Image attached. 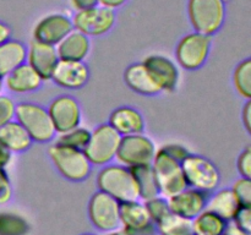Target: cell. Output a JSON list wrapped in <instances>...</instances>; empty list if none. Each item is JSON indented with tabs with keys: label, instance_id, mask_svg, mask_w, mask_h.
<instances>
[{
	"label": "cell",
	"instance_id": "8992f818",
	"mask_svg": "<svg viewBox=\"0 0 251 235\" xmlns=\"http://www.w3.org/2000/svg\"><path fill=\"white\" fill-rule=\"evenodd\" d=\"M188 188L211 193L221 184V171L213 161L198 153H189L181 162Z\"/></svg>",
	"mask_w": 251,
	"mask_h": 235
},
{
	"label": "cell",
	"instance_id": "bcb514c9",
	"mask_svg": "<svg viewBox=\"0 0 251 235\" xmlns=\"http://www.w3.org/2000/svg\"><path fill=\"white\" fill-rule=\"evenodd\" d=\"M2 90H4V78L0 77V94L2 93Z\"/></svg>",
	"mask_w": 251,
	"mask_h": 235
},
{
	"label": "cell",
	"instance_id": "3957f363",
	"mask_svg": "<svg viewBox=\"0 0 251 235\" xmlns=\"http://www.w3.org/2000/svg\"><path fill=\"white\" fill-rule=\"evenodd\" d=\"M186 12L193 31L213 37L225 26L227 17V1L188 0Z\"/></svg>",
	"mask_w": 251,
	"mask_h": 235
},
{
	"label": "cell",
	"instance_id": "c3c4849f",
	"mask_svg": "<svg viewBox=\"0 0 251 235\" xmlns=\"http://www.w3.org/2000/svg\"><path fill=\"white\" fill-rule=\"evenodd\" d=\"M226 1H227V0H226Z\"/></svg>",
	"mask_w": 251,
	"mask_h": 235
},
{
	"label": "cell",
	"instance_id": "5b68a950",
	"mask_svg": "<svg viewBox=\"0 0 251 235\" xmlns=\"http://www.w3.org/2000/svg\"><path fill=\"white\" fill-rule=\"evenodd\" d=\"M212 37L200 32L184 34L176 46V63L185 71H198L207 63L212 50Z\"/></svg>",
	"mask_w": 251,
	"mask_h": 235
},
{
	"label": "cell",
	"instance_id": "ee69618b",
	"mask_svg": "<svg viewBox=\"0 0 251 235\" xmlns=\"http://www.w3.org/2000/svg\"><path fill=\"white\" fill-rule=\"evenodd\" d=\"M225 235H251V234L250 233L245 232V230L240 229V228H238L234 223L230 222L228 223V227H227V230H226Z\"/></svg>",
	"mask_w": 251,
	"mask_h": 235
},
{
	"label": "cell",
	"instance_id": "d6a6232c",
	"mask_svg": "<svg viewBox=\"0 0 251 235\" xmlns=\"http://www.w3.org/2000/svg\"><path fill=\"white\" fill-rule=\"evenodd\" d=\"M232 190L234 191L240 206L251 207V180L250 179L239 176L232 184Z\"/></svg>",
	"mask_w": 251,
	"mask_h": 235
},
{
	"label": "cell",
	"instance_id": "7dc6e473",
	"mask_svg": "<svg viewBox=\"0 0 251 235\" xmlns=\"http://www.w3.org/2000/svg\"><path fill=\"white\" fill-rule=\"evenodd\" d=\"M80 235H96V234H93V233H83V234H80Z\"/></svg>",
	"mask_w": 251,
	"mask_h": 235
},
{
	"label": "cell",
	"instance_id": "e0dca14e",
	"mask_svg": "<svg viewBox=\"0 0 251 235\" xmlns=\"http://www.w3.org/2000/svg\"><path fill=\"white\" fill-rule=\"evenodd\" d=\"M208 195L210 193L202 192L196 188H186L168 198L169 207L174 214L193 220L196 215L206 210Z\"/></svg>",
	"mask_w": 251,
	"mask_h": 235
},
{
	"label": "cell",
	"instance_id": "6da1fadb",
	"mask_svg": "<svg viewBox=\"0 0 251 235\" xmlns=\"http://www.w3.org/2000/svg\"><path fill=\"white\" fill-rule=\"evenodd\" d=\"M96 184L98 190L112 196L120 203L140 200L131 169L118 162L102 166L96 176Z\"/></svg>",
	"mask_w": 251,
	"mask_h": 235
},
{
	"label": "cell",
	"instance_id": "8d00e7d4",
	"mask_svg": "<svg viewBox=\"0 0 251 235\" xmlns=\"http://www.w3.org/2000/svg\"><path fill=\"white\" fill-rule=\"evenodd\" d=\"M233 223L237 225L240 229L245 230V232L251 234V207H245L242 206L238 211L237 215L233 219Z\"/></svg>",
	"mask_w": 251,
	"mask_h": 235
},
{
	"label": "cell",
	"instance_id": "d590c367",
	"mask_svg": "<svg viewBox=\"0 0 251 235\" xmlns=\"http://www.w3.org/2000/svg\"><path fill=\"white\" fill-rule=\"evenodd\" d=\"M237 170L240 176L251 180V146L243 148L238 156Z\"/></svg>",
	"mask_w": 251,
	"mask_h": 235
},
{
	"label": "cell",
	"instance_id": "f1b7e54d",
	"mask_svg": "<svg viewBox=\"0 0 251 235\" xmlns=\"http://www.w3.org/2000/svg\"><path fill=\"white\" fill-rule=\"evenodd\" d=\"M157 235H194L190 219L171 213L156 225Z\"/></svg>",
	"mask_w": 251,
	"mask_h": 235
},
{
	"label": "cell",
	"instance_id": "30bf717a",
	"mask_svg": "<svg viewBox=\"0 0 251 235\" xmlns=\"http://www.w3.org/2000/svg\"><path fill=\"white\" fill-rule=\"evenodd\" d=\"M71 20L74 28L90 38H96L105 36L114 28L117 24V11L98 4L91 9L75 11Z\"/></svg>",
	"mask_w": 251,
	"mask_h": 235
},
{
	"label": "cell",
	"instance_id": "ffe728a7",
	"mask_svg": "<svg viewBox=\"0 0 251 235\" xmlns=\"http://www.w3.org/2000/svg\"><path fill=\"white\" fill-rule=\"evenodd\" d=\"M107 122L120 136L141 134L146 129L144 114L131 105H120L115 108L109 114Z\"/></svg>",
	"mask_w": 251,
	"mask_h": 235
},
{
	"label": "cell",
	"instance_id": "484cf974",
	"mask_svg": "<svg viewBox=\"0 0 251 235\" xmlns=\"http://www.w3.org/2000/svg\"><path fill=\"white\" fill-rule=\"evenodd\" d=\"M194 235H225L228 222L211 211L205 210L193 220Z\"/></svg>",
	"mask_w": 251,
	"mask_h": 235
},
{
	"label": "cell",
	"instance_id": "4fadbf2b",
	"mask_svg": "<svg viewBox=\"0 0 251 235\" xmlns=\"http://www.w3.org/2000/svg\"><path fill=\"white\" fill-rule=\"evenodd\" d=\"M120 228L127 235H157L156 224L140 200L120 203Z\"/></svg>",
	"mask_w": 251,
	"mask_h": 235
},
{
	"label": "cell",
	"instance_id": "f546056e",
	"mask_svg": "<svg viewBox=\"0 0 251 235\" xmlns=\"http://www.w3.org/2000/svg\"><path fill=\"white\" fill-rule=\"evenodd\" d=\"M29 223L22 215L12 212H0V235H27Z\"/></svg>",
	"mask_w": 251,
	"mask_h": 235
},
{
	"label": "cell",
	"instance_id": "60d3db41",
	"mask_svg": "<svg viewBox=\"0 0 251 235\" xmlns=\"http://www.w3.org/2000/svg\"><path fill=\"white\" fill-rule=\"evenodd\" d=\"M127 1H129V0H98V4L117 11L118 9L124 6Z\"/></svg>",
	"mask_w": 251,
	"mask_h": 235
},
{
	"label": "cell",
	"instance_id": "9a60e30c",
	"mask_svg": "<svg viewBox=\"0 0 251 235\" xmlns=\"http://www.w3.org/2000/svg\"><path fill=\"white\" fill-rule=\"evenodd\" d=\"M73 29L71 17L63 12H51L36 22L32 29V39L55 47Z\"/></svg>",
	"mask_w": 251,
	"mask_h": 235
},
{
	"label": "cell",
	"instance_id": "277c9868",
	"mask_svg": "<svg viewBox=\"0 0 251 235\" xmlns=\"http://www.w3.org/2000/svg\"><path fill=\"white\" fill-rule=\"evenodd\" d=\"M15 120L26 129L36 143H50L55 140L56 131L51 122L48 108L39 103H16Z\"/></svg>",
	"mask_w": 251,
	"mask_h": 235
},
{
	"label": "cell",
	"instance_id": "2e32d148",
	"mask_svg": "<svg viewBox=\"0 0 251 235\" xmlns=\"http://www.w3.org/2000/svg\"><path fill=\"white\" fill-rule=\"evenodd\" d=\"M90 76V69L86 61L59 60L50 81L64 90L78 91L87 85Z\"/></svg>",
	"mask_w": 251,
	"mask_h": 235
},
{
	"label": "cell",
	"instance_id": "836d02e7",
	"mask_svg": "<svg viewBox=\"0 0 251 235\" xmlns=\"http://www.w3.org/2000/svg\"><path fill=\"white\" fill-rule=\"evenodd\" d=\"M14 195V188H12L11 179L6 168L0 166V206H5L11 201Z\"/></svg>",
	"mask_w": 251,
	"mask_h": 235
},
{
	"label": "cell",
	"instance_id": "4dcf8cb0",
	"mask_svg": "<svg viewBox=\"0 0 251 235\" xmlns=\"http://www.w3.org/2000/svg\"><path fill=\"white\" fill-rule=\"evenodd\" d=\"M90 137L91 130L80 125V126L75 127L73 130H69V131L64 132V134L56 135L54 142L63 144V146L71 147V148L85 151L86 146H87L88 141H90Z\"/></svg>",
	"mask_w": 251,
	"mask_h": 235
},
{
	"label": "cell",
	"instance_id": "ab89813d",
	"mask_svg": "<svg viewBox=\"0 0 251 235\" xmlns=\"http://www.w3.org/2000/svg\"><path fill=\"white\" fill-rule=\"evenodd\" d=\"M70 4L75 11H81L98 5V0H70Z\"/></svg>",
	"mask_w": 251,
	"mask_h": 235
},
{
	"label": "cell",
	"instance_id": "7402d4cb",
	"mask_svg": "<svg viewBox=\"0 0 251 235\" xmlns=\"http://www.w3.org/2000/svg\"><path fill=\"white\" fill-rule=\"evenodd\" d=\"M60 60L86 61L92 49L91 38L74 28L55 46Z\"/></svg>",
	"mask_w": 251,
	"mask_h": 235
},
{
	"label": "cell",
	"instance_id": "7c38bea8",
	"mask_svg": "<svg viewBox=\"0 0 251 235\" xmlns=\"http://www.w3.org/2000/svg\"><path fill=\"white\" fill-rule=\"evenodd\" d=\"M47 108L56 135L75 129L82 122V107L74 95H56L50 100Z\"/></svg>",
	"mask_w": 251,
	"mask_h": 235
},
{
	"label": "cell",
	"instance_id": "4316f807",
	"mask_svg": "<svg viewBox=\"0 0 251 235\" xmlns=\"http://www.w3.org/2000/svg\"><path fill=\"white\" fill-rule=\"evenodd\" d=\"M130 169H131L135 181H136L140 200L146 201L159 195L158 184H157L156 175H154L151 164L134 166Z\"/></svg>",
	"mask_w": 251,
	"mask_h": 235
},
{
	"label": "cell",
	"instance_id": "7bdbcfd3",
	"mask_svg": "<svg viewBox=\"0 0 251 235\" xmlns=\"http://www.w3.org/2000/svg\"><path fill=\"white\" fill-rule=\"evenodd\" d=\"M11 27L7 24H5L4 21H0V44L11 38Z\"/></svg>",
	"mask_w": 251,
	"mask_h": 235
},
{
	"label": "cell",
	"instance_id": "e575fe53",
	"mask_svg": "<svg viewBox=\"0 0 251 235\" xmlns=\"http://www.w3.org/2000/svg\"><path fill=\"white\" fill-rule=\"evenodd\" d=\"M16 103L9 95L0 94V127L15 119Z\"/></svg>",
	"mask_w": 251,
	"mask_h": 235
},
{
	"label": "cell",
	"instance_id": "b9f144b4",
	"mask_svg": "<svg viewBox=\"0 0 251 235\" xmlns=\"http://www.w3.org/2000/svg\"><path fill=\"white\" fill-rule=\"evenodd\" d=\"M12 161V153L0 144V166L6 168Z\"/></svg>",
	"mask_w": 251,
	"mask_h": 235
},
{
	"label": "cell",
	"instance_id": "d4e9b609",
	"mask_svg": "<svg viewBox=\"0 0 251 235\" xmlns=\"http://www.w3.org/2000/svg\"><path fill=\"white\" fill-rule=\"evenodd\" d=\"M27 46L17 39H7L0 44V77L4 78L12 70L26 63Z\"/></svg>",
	"mask_w": 251,
	"mask_h": 235
},
{
	"label": "cell",
	"instance_id": "74e56055",
	"mask_svg": "<svg viewBox=\"0 0 251 235\" xmlns=\"http://www.w3.org/2000/svg\"><path fill=\"white\" fill-rule=\"evenodd\" d=\"M164 151L168 154H171L172 157H174L176 159H178L179 162H183L184 159L188 157V154L190 153L188 148H186L184 144L176 143V142H172V143H166L163 146H161Z\"/></svg>",
	"mask_w": 251,
	"mask_h": 235
},
{
	"label": "cell",
	"instance_id": "d6986e66",
	"mask_svg": "<svg viewBox=\"0 0 251 235\" xmlns=\"http://www.w3.org/2000/svg\"><path fill=\"white\" fill-rule=\"evenodd\" d=\"M44 80L29 65L24 63L4 77V88L15 94H28L41 90Z\"/></svg>",
	"mask_w": 251,
	"mask_h": 235
},
{
	"label": "cell",
	"instance_id": "8fae6325",
	"mask_svg": "<svg viewBox=\"0 0 251 235\" xmlns=\"http://www.w3.org/2000/svg\"><path fill=\"white\" fill-rule=\"evenodd\" d=\"M87 215L91 224L100 233L120 228V202L112 196L96 191L87 203Z\"/></svg>",
	"mask_w": 251,
	"mask_h": 235
},
{
	"label": "cell",
	"instance_id": "cb8c5ba5",
	"mask_svg": "<svg viewBox=\"0 0 251 235\" xmlns=\"http://www.w3.org/2000/svg\"><path fill=\"white\" fill-rule=\"evenodd\" d=\"M33 143L28 132L17 120H11L0 127V144L12 154L28 151Z\"/></svg>",
	"mask_w": 251,
	"mask_h": 235
},
{
	"label": "cell",
	"instance_id": "f6af8a7d",
	"mask_svg": "<svg viewBox=\"0 0 251 235\" xmlns=\"http://www.w3.org/2000/svg\"><path fill=\"white\" fill-rule=\"evenodd\" d=\"M102 235H127V234L122 229V228H118V229H113V230H109V232L102 233Z\"/></svg>",
	"mask_w": 251,
	"mask_h": 235
},
{
	"label": "cell",
	"instance_id": "9c48e42d",
	"mask_svg": "<svg viewBox=\"0 0 251 235\" xmlns=\"http://www.w3.org/2000/svg\"><path fill=\"white\" fill-rule=\"evenodd\" d=\"M156 151L154 142L145 132L122 136L115 162L127 168L146 165L152 163Z\"/></svg>",
	"mask_w": 251,
	"mask_h": 235
},
{
	"label": "cell",
	"instance_id": "52a82bcc",
	"mask_svg": "<svg viewBox=\"0 0 251 235\" xmlns=\"http://www.w3.org/2000/svg\"><path fill=\"white\" fill-rule=\"evenodd\" d=\"M158 184L159 195L169 198L188 188L184 176L181 162L158 147L151 163Z\"/></svg>",
	"mask_w": 251,
	"mask_h": 235
},
{
	"label": "cell",
	"instance_id": "603a6c76",
	"mask_svg": "<svg viewBox=\"0 0 251 235\" xmlns=\"http://www.w3.org/2000/svg\"><path fill=\"white\" fill-rule=\"evenodd\" d=\"M242 207L232 188H217L208 195L206 210L216 213L226 222L230 223Z\"/></svg>",
	"mask_w": 251,
	"mask_h": 235
},
{
	"label": "cell",
	"instance_id": "f35d334b",
	"mask_svg": "<svg viewBox=\"0 0 251 235\" xmlns=\"http://www.w3.org/2000/svg\"><path fill=\"white\" fill-rule=\"evenodd\" d=\"M242 122L245 131L251 136V99L245 100L242 108Z\"/></svg>",
	"mask_w": 251,
	"mask_h": 235
},
{
	"label": "cell",
	"instance_id": "7a4b0ae2",
	"mask_svg": "<svg viewBox=\"0 0 251 235\" xmlns=\"http://www.w3.org/2000/svg\"><path fill=\"white\" fill-rule=\"evenodd\" d=\"M47 154L54 169L65 180L71 183L87 180L92 173L93 165L86 157L85 152L80 149L63 146L53 141L47 148Z\"/></svg>",
	"mask_w": 251,
	"mask_h": 235
},
{
	"label": "cell",
	"instance_id": "ba28073f",
	"mask_svg": "<svg viewBox=\"0 0 251 235\" xmlns=\"http://www.w3.org/2000/svg\"><path fill=\"white\" fill-rule=\"evenodd\" d=\"M122 136L108 122L97 125L91 130V137L85 154L93 166H102L115 162Z\"/></svg>",
	"mask_w": 251,
	"mask_h": 235
},
{
	"label": "cell",
	"instance_id": "5bb4252c",
	"mask_svg": "<svg viewBox=\"0 0 251 235\" xmlns=\"http://www.w3.org/2000/svg\"><path fill=\"white\" fill-rule=\"evenodd\" d=\"M149 72L161 87L162 93H174L180 82V68L169 56L163 54H150L142 59Z\"/></svg>",
	"mask_w": 251,
	"mask_h": 235
},
{
	"label": "cell",
	"instance_id": "1f68e13d",
	"mask_svg": "<svg viewBox=\"0 0 251 235\" xmlns=\"http://www.w3.org/2000/svg\"><path fill=\"white\" fill-rule=\"evenodd\" d=\"M144 203L150 217H151V219L153 220L156 225L172 213L168 203V198L162 195L154 196V197L150 198V200L144 201Z\"/></svg>",
	"mask_w": 251,
	"mask_h": 235
},
{
	"label": "cell",
	"instance_id": "ac0fdd59",
	"mask_svg": "<svg viewBox=\"0 0 251 235\" xmlns=\"http://www.w3.org/2000/svg\"><path fill=\"white\" fill-rule=\"evenodd\" d=\"M56 48L50 44L42 43L32 39L27 47L26 61L41 75L44 81H50L54 69L59 63Z\"/></svg>",
	"mask_w": 251,
	"mask_h": 235
},
{
	"label": "cell",
	"instance_id": "44dd1931",
	"mask_svg": "<svg viewBox=\"0 0 251 235\" xmlns=\"http://www.w3.org/2000/svg\"><path fill=\"white\" fill-rule=\"evenodd\" d=\"M124 82L130 91L145 97H154L162 93L161 87L146 69L142 61L132 63L125 69Z\"/></svg>",
	"mask_w": 251,
	"mask_h": 235
},
{
	"label": "cell",
	"instance_id": "83f0119b",
	"mask_svg": "<svg viewBox=\"0 0 251 235\" xmlns=\"http://www.w3.org/2000/svg\"><path fill=\"white\" fill-rule=\"evenodd\" d=\"M235 93L245 100L251 99V56L243 59L235 65L232 73Z\"/></svg>",
	"mask_w": 251,
	"mask_h": 235
}]
</instances>
